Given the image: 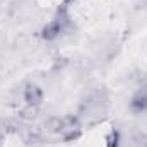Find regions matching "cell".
I'll return each mask as SVG.
<instances>
[{"instance_id": "obj_1", "label": "cell", "mask_w": 147, "mask_h": 147, "mask_svg": "<svg viewBox=\"0 0 147 147\" xmlns=\"http://www.w3.org/2000/svg\"><path fill=\"white\" fill-rule=\"evenodd\" d=\"M43 89L36 86V84H28V87H24V101L28 106H34L38 108L41 103H43Z\"/></svg>"}, {"instance_id": "obj_2", "label": "cell", "mask_w": 147, "mask_h": 147, "mask_svg": "<svg viewBox=\"0 0 147 147\" xmlns=\"http://www.w3.org/2000/svg\"><path fill=\"white\" fill-rule=\"evenodd\" d=\"M62 31H63V19H55V21L48 22L43 28L41 36L45 38V39H48V41H53V39H57L62 34Z\"/></svg>"}, {"instance_id": "obj_3", "label": "cell", "mask_w": 147, "mask_h": 147, "mask_svg": "<svg viewBox=\"0 0 147 147\" xmlns=\"http://www.w3.org/2000/svg\"><path fill=\"white\" fill-rule=\"evenodd\" d=\"M130 110L134 111V113H137V115L146 113L147 111V91H139V92L132 98V101H130Z\"/></svg>"}, {"instance_id": "obj_4", "label": "cell", "mask_w": 147, "mask_h": 147, "mask_svg": "<svg viewBox=\"0 0 147 147\" xmlns=\"http://www.w3.org/2000/svg\"><path fill=\"white\" fill-rule=\"evenodd\" d=\"M43 127L48 134H60L62 132V118L60 116H50V118H46Z\"/></svg>"}, {"instance_id": "obj_5", "label": "cell", "mask_w": 147, "mask_h": 147, "mask_svg": "<svg viewBox=\"0 0 147 147\" xmlns=\"http://www.w3.org/2000/svg\"><path fill=\"white\" fill-rule=\"evenodd\" d=\"M108 147H118V132H111L108 137Z\"/></svg>"}, {"instance_id": "obj_6", "label": "cell", "mask_w": 147, "mask_h": 147, "mask_svg": "<svg viewBox=\"0 0 147 147\" xmlns=\"http://www.w3.org/2000/svg\"><path fill=\"white\" fill-rule=\"evenodd\" d=\"M146 147H147V142H146Z\"/></svg>"}]
</instances>
